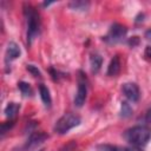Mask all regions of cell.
<instances>
[{
	"instance_id": "cell-2",
	"label": "cell",
	"mask_w": 151,
	"mask_h": 151,
	"mask_svg": "<svg viewBox=\"0 0 151 151\" xmlns=\"http://www.w3.org/2000/svg\"><path fill=\"white\" fill-rule=\"evenodd\" d=\"M24 15L27 26V44L31 45L40 33V18L35 8L28 4L24 5Z\"/></svg>"
},
{
	"instance_id": "cell-24",
	"label": "cell",
	"mask_w": 151,
	"mask_h": 151,
	"mask_svg": "<svg viewBox=\"0 0 151 151\" xmlns=\"http://www.w3.org/2000/svg\"><path fill=\"white\" fill-rule=\"evenodd\" d=\"M52 4H54V2H47V1H45V2L42 4V6H44V7H47V6H50V5H52Z\"/></svg>"
},
{
	"instance_id": "cell-3",
	"label": "cell",
	"mask_w": 151,
	"mask_h": 151,
	"mask_svg": "<svg viewBox=\"0 0 151 151\" xmlns=\"http://www.w3.org/2000/svg\"><path fill=\"white\" fill-rule=\"evenodd\" d=\"M81 123V119L79 116L74 113H65L61 116L54 124V132L58 134H65L73 127L78 126Z\"/></svg>"
},
{
	"instance_id": "cell-22",
	"label": "cell",
	"mask_w": 151,
	"mask_h": 151,
	"mask_svg": "<svg viewBox=\"0 0 151 151\" xmlns=\"http://www.w3.org/2000/svg\"><path fill=\"white\" fill-rule=\"evenodd\" d=\"M145 57L151 60V47L150 46H146V48H145Z\"/></svg>"
},
{
	"instance_id": "cell-8",
	"label": "cell",
	"mask_w": 151,
	"mask_h": 151,
	"mask_svg": "<svg viewBox=\"0 0 151 151\" xmlns=\"http://www.w3.org/2000/svg\"><path fill=\"white\" fill-rule=\"evenodd\" d=\"M21 54V50L19 47V45L14 41H9L8 45H7V48H6V61H11V60H14L17 58H19Z\"/></svg>"
},
{
	"instance_id": "cell-16",
	"label": "cell",
	"mask_w": 151,
	"mask_h": 151,
	"mask_svg": "<svg viewBox=\"0 0 151 151\" xmlns=\"http://www.w3.org/2000/svg\"><path fill=\"white\" fill-rule=\"evenodd\" d=\"M132 114V107L127 101H122L120 106V117L122 118H129Z\"/></svg>"
},
{
	"instance_id": "cell-11",
	"label": "cell",
	"mask_w": 151,
	"mask_h": 151,
	"mask_svg": "<svg viewBox=\"0 0 151 151\" xmlns=\"http://www.w3.org/2000/svg\"><path fill=\"white\" fill-rule=\"evenodd\" d=\"M119 71H120V59H119V55H114L107 66L106 74L110 77H114L119 73Z\"/></svg>"
},
{
	"instance_id": "cell-5",
	"label": "cell",
	"mask_w": 151,
	"mask_h": 151,
	"mask_svg": "<svg viewBox=\"0 0 151 151\" xmlns=\"http://www.w3.org/2000/svg\"><path fill=\"white\" fill-rule=\"evenodd\" d=\"M47 139V134L45 132H41V131H34L32 133H29L25 145L22 146V150L25 151H28V150H33V149H37L38 146H40L45 140Z\"/></svg>"
},
{
	"instance_id": "cell-13",
	"label": "cell",
	"mask_w": 151,
	"mask_h": 151,
	"mask_svg": "<svg viewBox=\"0 0 151 151\" xmlns=\"http://www.w3.org/2000/svg\"><path fill=\"white\" fill-rule=\"evenodd\" d=\"M19 110H20V105H19L18 103L12 101V103H8V104L6 105L4 112H5V116H6L7 118L13 119V118L17 116V113L19 112Z\"/></svg>"
},
{
	"instance_id": "cell-12",
	"label": "cell",
	"mask_w": 151,
	"mask_h": 151,
	"mask_svg": "<svg viewBox=\"0 0 151 151\" xmlns=\"http://www.w3.org/2000/svg\"><path fill=\"white\" fill-rule=\"evenodd\" d=\"M39 93H40V98H41L44 105L46 107H51V105H52V98H51L50 90L47 88V86H45L44 84H40L39 85Z\"/></svg>"
},
{
	"instance_id": "cell-6",
	"label": "cell",
	"mask_w": 151,
	"mask_h": 151,
	"mask_svg": "<svg viewBox=\"0 0 151 151\" xmlns=\"http://www.w3.org/2000/svg\"><path fill=\"white\" fill-rule=\"evenodd\" d=\"M80 77H79V83H78V90L77 93L74 96V105L77 107H81L86 100L87 97V85H86V78L83 74V72H80Z\"/></svg>"
},
{
	"instance_id": "cell-10",
	"label": "cell",
	"mask_w": 151,
	"mask_h": 151,
	"mask_svg": "<svg viewBox=\"0 0 151 151\" xmlns=\"http://www.w3.org/2000/svg\"><path fill=\"white\" fill-rule=\"evenodd\" d=\"M103 65V57L99 53H91L90 55V66H91V71L92 73H98L100 67Z\"/></svg>"
},
{
	"instance_id": "cell-15",
	"label": "cell",
	"mask_w": 151,
	"mask_h": 151,
	"mask_svg": "<svg viewBox=\"0 0 151 151\" xmlns=\"http://www.w3.org/2000/svg\"><path fill=\"white\" fill-rule=\"evenodd\" d=\"M18 87H19V90H20V92L24 97H31L33 94V90H32L31 85L26 81H19Z\"/></svg>"
},
{
	"instance_id": "cell-23",
	"label": "cell",
	"mask_w": 151,
	"mask_h": 151,
	"mask_svg": "<svg viewBox=\"0 0 151 151\" xmlns=\"http://www.w3.org/2000/svg\"><path fill=\"white\" fill-rule=\"evenodd\" d=\"M144 35H145V38H146L147 40H151V28H150V29H147V31L145 32V34H144Z\"/></svg>"
},
{
	"instance_id": "cell-4",
	"label": "cell",
	"mask_w": 151,
	"mask_h": 151,
	"mask_svg": "<svg viewBox=\"0 0 151 151\" xmlns=\"http://www.w3.org/2000/svg\"><path fill=\"white\" fill-rule=\"evenodd\" d=\"M126 33H127L126 26L116 22L110 27L107 34L103 38V40L107 44H111V45L112 44H118V42L123 41V39L126 37Z\"/></svg>"
},
{
	"instance_id": "cell-14",
	"label": "cell",
	"mask_w": 151,
	"mask_h": 151,
	"mask_svg": "<svg viewBox=\"0 0 151 151\" xmlns=\"http://www.w3.org/2000/svg\"><path fill=\"white\" fill-rule=\"evenodd\" d=\"M68 7L73 11H86L90 7V2L88 1H84V0H74V1H71L68 4Z\"/></svg>"
},
{
	"instance_id": "cell-21",
	"label": "cell",
	"mask_w": 151,
	"mask_h": 151,
	"mask_svg": "<svg viewBox=\"0 0 151 151\" xmlns=\"http://www.w3.org/2000/svg\"><path fill=\"white\" fill-rule=\"evenodd\" d=\"M145 123H146V124H151V106H150L149 110L146 111V114H145Z\"/></svg>"
},
{
	"instance_id": "cell-18",
	"label": "cell",
	"mask_w": 151,
	"mask_h": 151,
	"mask_svg": "<svg viewBox=\"0 0 151 151\" xmlns=\"http://www.w3.org/2000/svg\"><path fill=\"white\" fill-rule=\"evenodd\" d=\"M14 125V120L11 119L9 122H5L1 124V136H4L7 131H9V129H12V126Z\"/></svg>"
},
{
	"instance_id": "cell-9",
	"label": "cell",
	"mask_w": 151,
	"mask_h": 151,
	"mask_svg": "<svg viewBox=\"0 0 151 151\" xmlns=\"http://www.w3.org/2000/svg\"><path fill=\"white\" fill-rule=\"evenodd\" d=\"M97 151H142L139 147H126V146H118L111 144H100L97 146Z\"/></svg>"
},
{
	"instance_id": "cell-7",
	"label": "cell",
	"mask_w": 151,
	"mask_h": 151,
	"mask_svg": "<svg viewBox=\"0 0 151 151\" xmlns=\"http://www.w3.org/2000/svg\"><path fill=\"white\" fill-rule=\"evenodd\" d=\"M122 91L124 96L130 100V101H138L140 97V91L139 87L136 83H125L122 86Z\"/></svg>"
},
{
	"instance_id": "cell-19",
	"label": "cell",
	"mask_w": 151,
	"mask_h": 151,
	"mask_svg": "<svg viewBox=\"0 0 151 151\" xmlns=\"http://www.w3.org/2000/svg\"><path fill=\"white\" fill-rule=\"evenodd\" d=\"M76 149H77V143L74 140H71L70 143L64 145L59 151H76Z\"/></svg>"
},
{
	"instance_id": "cell-1",
	"label": "cell",
	"mask_w": 151,
	"mask_h": 151,
	"mask_svg": "<svg viewBox=\"0 0 151 151\" xmlns=\"http://www.w3.org/2000/svg\"><path fill=\"white\" fill-rule=\"evenodd\" d=\"M125 140L134 147H142L147 144V142L151 138V129L146 125H137L127 129L124 132Z\"/></svg>"
},
{
	"instance_id": "cell-20",
	"label": "cell",
	"mask_w": 151,
	"mask_h": 151,
	"mask_svg": "<svg viewBox=\"0 0 151 151\" xmlns=\"http://www.w3.org/2000/svg\"><path fill=\"white\" fill-rule=\"evenodd\" d=\"M139 41H140L139 38L134 35V37H131V38L127 40V44H129L130 47H136L137 45H139Z\"/></svg>"
},
{
	"instance_id": "cell-17",
	"label": "cell",
	"mask_w": 151,
	"mask_h": 151,
	"mask_svg": "<svg viewBox=\"0 0 151 151\" xmlns=\"http://www.w3.org/2000/svg\"><path fill=\"white\" fill-rule=\"evenodd\" d=\"M26 70H27L33 77H35V78H40V77H41V72L39 71V68H38L37 66L32 65V64H27V65H26Z\"/></svg>"
}]
</instances>
